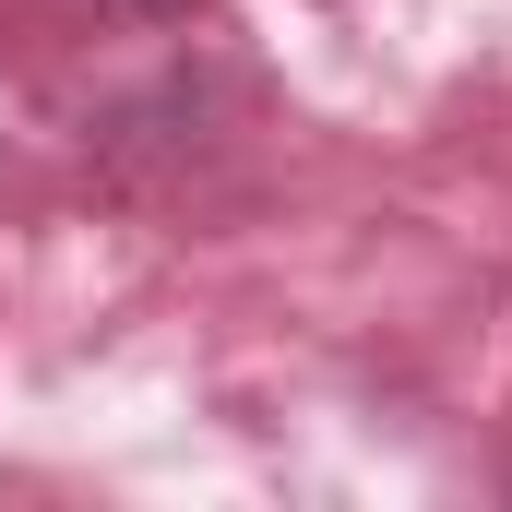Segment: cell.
Listing matches in <instances>:
<instances>
[{
  "instance_id": "1",
  "label": "cell",
  "mask_w": 512,
  "mask_h": 512,
  "mask_svg": "<svg viewBox=\"0 0 512 512\" xmlns=\"http://www.w3.org/2000/svg\"><path fill=\"white\" fill-rule=\"evenodd\" d=\"M108 12H131V24H191L203 0H108Z\"/></svg>"
}]
</instances>
